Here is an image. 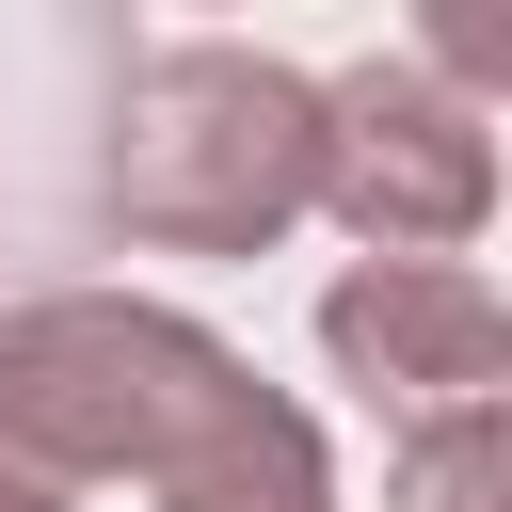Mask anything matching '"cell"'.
<instances>
[{
	"instance_id": "3957f363",
	"label": "cell",
	"mask_w": 512,
	"mask_h": 512,
	"mask_svg": "<svg viewBox=\"0 0 512 512\" xmlns=\"http://www.w3.org/2000/svg\"><path fill=\"white\" fill-rule=\"evenodd\" d=\"M320 208L368 256H480V224H496V112L432 48H384V64L320 80Z\"/></svg>"
},
{
	"instance_id": "8992f818",
	"label": "cell",
	"mask_w": 512,
	"mask_h": 512,
	"mask_svg": "<svg viewBox=\"0 0 512 512\" xmlns=\"http://www.w3.org/2000/svg\"><path fill=\"white\" fill-rule=\"evenodd\" d=\"M0 512H64V496H32V480H0Z\"/></svg>"
},
{
	"instance_id": "7a4b0ae2",
	"label": "cell",
	"mask_w": 512,
	"mask_h": 512,
	"mask_svg": "<svg viewBox=\"0 0 512 512\" xmlns=\"http://www.w3.org/2000/svg\"><path fill=\"white\" fill-rule=\"evenodd\" d=\"M320 208V80L240 32H160L112 96V224L144 256H272Z\"/></svg>"
},
{
	"instance_id": "5b68a950",
	"label": "cell",
	"mask_w": 512,
	"mask_h": 512,
	"mask_svg": "<svg viewBox=\"0 0 512 512\" xmlns=\"http://www.w3.org/2000/svg\"><path fill=\"white\" fill-rule=\"evenodd\" d=\"M384 512H512V400L416 416V432L384 448Z\"/></svg>"
},
{
	"instance_id": "6da1fadb",
	"label": "cell",
	"mask_w": 512,
	"mask_h": 512,
	"mask_svg": "<svg viewBox=\"0 0 512 512\" xmlns=\"http://www.w3.org/2000/svg\"><path fill=\"white\" fill-rule=\"evenodd\" d=\"M304 448H320V416L176 304L48 288L0 320V480H32L64 512H208Z\"/></svg>"
},
{
	"instance_id": "277c9868",
	"label": "cell",
	"mask_w": 512,
	"mask_h": 512,
	"mask_svg": "<svg viewBox=\"0 0 512 512\" xmlns=\"http://www.w3.org/2000/svg\"><path fill=\"white\" fill-rule=\"evenodd\" d=\"M320 352L400 432L416 416H464V400H512V304H496L480 256H352L320 288Z\"/></svg>"
}]
</instances>
